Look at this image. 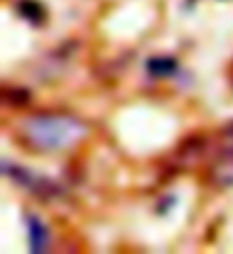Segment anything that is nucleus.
Wrapping results in <instances>:
<instances>
[{"label": "nucleus", "mask_w": 233, "mask_h": 254, "mask_svg": "<svg viewBox=\"0 0 233 254\" xmlns=\"http://www.w3.org/2000/svg\"><path fill=\"white\" fill-rule=\"evenodd\" d=\"M85 133L71 117H32L25 126V135L39 149H62Z\"/></svg>", "instance_id": "f257e3e1"}, {"label": "nucleus", "mask_w": 233, "mask_h": 254, "mask_svg": "<svg viewBox=\"0 0 233 254\" xmlns=\"http://www.w3.org/2000/svg\"><path fill=\"white\" fill-rule=\"evenodd\" d=\"M28 236H30V250L32 252H44L48 243V231L37 218H28Z\"/></svg>", "instance_id": "f03ea898"}, {"label": "nucleus", "mask_w": 233, "mask_h": 254, "mask_svg": "<svg viewBox=\"0 0 233 254\" xmlns=\"http://www.w3.org/2000/svg\"><path fill=\"white\" fill-rule=\"evenodd\" d=\"M146 69L149 73L156 78H163V76H172L176 71V60L172 58H153L146 62Z\"/></svg>", "instance_id": "7ed1b4c3"}, {"label": "nucleus", "mask_w": 233, "mask_h": 254, "mask_svg": "<svg viewBox=\"0 0 233 254\" xmlns=\"http://www.w3.org/2000/svg\"><path fill=\"white\" fill-rule=\"evenodd\" d=\"M18 12L23 14L28 21H32V23H41L44 21V7L39 2H35V0H23L18 5Z\"/></svg>", "instance_id": "20e7f679"}]
</instances>
